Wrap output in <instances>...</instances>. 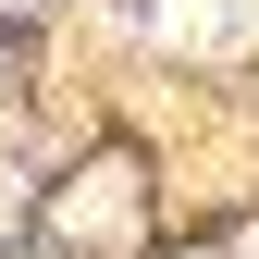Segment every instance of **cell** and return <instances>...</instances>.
Returning a JSON list of instances; mask_svg holds the SVG:
<instances>
[{"mask_svg":"<svg viewBox=\"0 0 259 259\" xmlns=\"http://www.w3.org/2000/svg\"><path fill=\"white\" fill-rule=\"evenodd\" d=\"M62 235H123V173H87L62 198Z\"/></svg>","mask_w":259,"mask_h":259,"instance_id":"cell-1","label":"cell"}]
</instances>
